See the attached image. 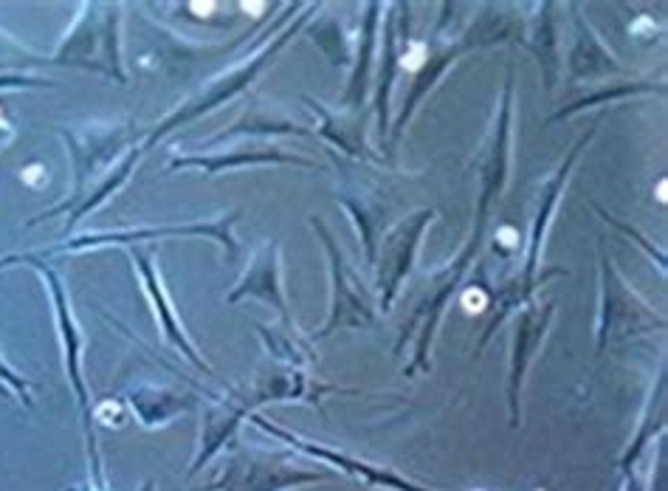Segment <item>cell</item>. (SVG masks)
Instances as JSON below:
<instances>
[{"mask_svg": "<svg viewBox=\"0 0 668 491\" xmlns=\"http://www.w3.org/2000/svg\"><path fill=\"white\" fill-rule=\"evenodd\" d=\"M553 311L556 305L547 302V305H533L525 302V308L519 311L516 317V333H513V359H511V384H508V398H511V421L513 427H519V387H522V376L528 370L533 353L542 345L544 333L553 322Z\"/></svg>", "mask_w": 668, "mask_h": 491, "instance_id": "obj_15", "label": "cell"}, {"mask_svg": "<svg viewBox=\"0 0 668 491\" xmlns=\"http://www.w3.org/2000/svg\"><path fill=\"white\" fill-rule=\"evenodd\" d=\"M573 12V46H570V82L578 80H598L609 74H626L618 63V57L604 46V40L592 29L587 17H581L578 6H570Z\"/></svg>", "mask_w": 668, "mask_h": 491, "instance_id": "obj_16", "label": "cell"}, {"mask_svg": "<svg viewBox=\"0 0 668 491\" xmlns=\"http://www.w3.org/2000/svg\"><path fill=\"white\" fill-rule=\"evenodd\" d=\"M57 136H63L65 147L71 153L74 187H71V195L65 198L63 204L37 215L34 221H29V226L54 218V215H63V212H74L85 201L88 184L94 181L96 175L113 167L119 161L122 150L133 147L136 130H133L130 119H116V122H88L82 127H57Z\"/></svg>", "mask_w": 668, "mask_h": 491, "instance_id": "obj_3", "label": "cell"}, {"mask_svg": "<svg viewBox=\"0 0 668 491\" xmlns=\"http://www.w3.org/2000/svg\"><path fill=\"white\" fill-rule=\"evenodd\" d=\"M482 302H485V291L480 286H474L471 291H466V297H463V305H466L468 311L471 308H480Z\"/></svg>", "mask_w": 668, "mask_h": 491, "instance_id": "obj_27", "label": "cell"}, {"mask_svg": "<svg viewBox=\"0 0 668 491\" xmlns=\"http://www.w3.org/2000/svg\"><path fill=\"white\" fill-rule=\"evenodd\" d=\"M316 12V6H308V12L305 15H299L285 29V32L280 34V37H274L271 43H265L263 48H257L254 54H251L246 63L234 65V68H229V71H223V74H218L215 80L206 82V88H203L201 94L192 96V99H187L178 111H172L170 116H164L161 122H158L150 133H147V139L141 142V150L147 153L153 144H158L170 130H178V127L189 125L192 119H198V116H203V113L215 111L218 105H223V102H229V99H234L237 94H243L246 88H249L251 82L257 80L260 74H263V68L268 63H274L277 60V54H280L282 48L288 46V40L291 37H296L299 34V29L311 20V15Z\"/></svg>", "mask_w": 668, "mask_h": 491, "instance_id": "obj_4", "label": "cell"}, {"mask_svg": "<svg viewBox=\"0 0 668 491\" xmlns=\"http://www.w3.org/2000/svg\"><path fill=\"white\" fill-rule=\"evenodd\" d=\"M536 15L530 17L528 23H525V46L536 54V60L542 65L544 71V88L547 91H553L556 88V82H559V43H556V37H559V29H556V3H536V6H530Z\"/></svg>", "mask_w": 668, "mask_h": 491, "instance_id": "obj_19", "label": "cell"}, {"mask_svg": "<svg viewBox=\"0 0 668 491\" xmlns=\"http://www.w3.org/2000/svg\"><path fill=\"white\" fill-rule=\"evenodd\" d=\"M254 424H260L265 432L277 435V438L288 441V444L299 446V449H302V452H308V455H316V458L327 460V463L339 466V469L350 472V475L364 477V480H367L370 486H375V483H378V486H387V489H398V491H426V489H420V486H412V483H406V480H401V477L387 475L384 469H373V466H367V463H358V460L344 458V455H336V452H327V449H322V446L308 444V441L296 438V435H291V432H285V429L274 427V424H271V421H268L265 415H254Z\"/></svg>", "mask_w": 668, "mask_h": 491, "instance_id": "obj_20", "label": "cell"}, {"mask_svg": "<svg viewBox=\"0 0 668 491\" xmlns=\"http://www.w3.org/2000/svg\"><path fill=\"white\" fill-rule=\"evenodd\" d=\"M511 119H513V77H505V91H502V105H499L497 119L488 130L485 142H482L480 153L474 159V170L480 173V198H477V221H474V232L466 240V246L457 252V257L449 263V269H443L437 274L435 291L429 294V300L418 308V319L423 322L418 333V348H415V365L429 367L426 362V353L432 345V336L435 328L440 325L443 317V308L449 297L457 291L463 274L468 266L474 263V257L480 252L482 238H485V223H488V206L494 198H499V192L505 187V178H508V164H511Z\"/></svg>", "mask_w": 668, "mask_h": 491, "instance_id": "obj_1", "label": "cell"}, {"mask_svg": "<svg viewBox=\"0 0 668 491\" xmlns=\"http://www.w3.org/2000/svg\"><path fill=\"white\" fill-rule=\"evenodd\" d=\"M243 297H254V300H263L268 305H274L280 311V317L285 325H294L291 319V305L285 297V288H282V249L280 240H265L263 246L254 252L249 260L246 271L240 274L237 286L229 291V302L243 300Z\"/></svg>", "mask_w": 668, "mask_h": 491, "instance_id": "obj_12", "label": "cell"}, {"mask_svg": "<svg viewBox=\"0 0 668 491\" xmlns=\"http://www.w3.org/2000/svg\"><path fill=\"white\" fill-rule=\"evenodd\" d=\"M313 232L319 235L327 254V269H330V311L327 322L313 333L316 339L330 336V333L342 331V328H367L375 322V300L367 291L364 280L358 277V271L347 263V257L339 249V243L333 238V232L327 229L325 221L319 215L308 218Z\"/></svg>", "mask_w": 668, "mask_h": 491, "instance_id": "obj_6", "label": "cell"}, {"mask_svg": "<svg viewBox=\"0 0 668 491\" xmlns=\"http://www.w3.org/2000/svg\"><path fill=\"white\" fill-rule=\"evenodd\" d=\"M305 105H311L313 113L322 119V125L316 127V136H322L333 147H339L342 153L353 159H375L370 144H367V130H364V113H333L327 111V105L316 102L311 96H305Z\"/></svg>", "mask_w": 668, "mask_h": 491, "instance_id": "obj_18", "label": "cell"}, {"mask_svg": "<svg viewBox=\"0 0 668 491\" xmlns=\"http://www.w3.org/2000/svg\"><path fill=\"white\" fill-rule=\"evenodd\" d=\"M280 133H294V136H308L311 133V127L305 125H296L294 119H288L280 108H274V105H265L260 99H251L249 105L243 108V113L234 119L232 125L226 127V133H220L215 139H209V142L203 144L206 150L209 147H218V144L226 142H237V139H243V136H249L251 139H263V136H280Z\"/></svg>", "mask_w": 668, "mask_h": 491, "instance_id": "obj_17", "label": "cell"}, {"mask_svg": "<svg viewBox=\"0 0 668 491\" xmlns=\"http://www.w3.org/2000/svg\"><path fill=\"white\" fill-rule=\"evenodd\" d=\"M435 209L420 206L415 212H409L404 221L389 226L387 232L378 240V252H375V286H378V308L389 311L392 302L398 297V291L409 277V271L415 266L420 240L426 235V229L435 221Z\"/></svg>", "mask_w": 668, "mask_h": 491, "instance_id": "obj_8", "label": "cell"}, {"mask_svg": "<svg viewBox=\"0 0 668 491\" xmlns=\"http://www.w3.org/2000/svg\"><path fill=\"white\" fill-rule=\"evenodd\" d=\"M663 94V85H654V82H623V85H615V88H601L598 94L584 96V99H578L575 105L570 108H564L559 111L550 122H556V119H567V116H573V113L584 111V108H592V105H604V102H612V99H623V96H635V94Z\"/></svg>", "mask_w": 668, "mask_h": 491, "instance_id": "obj_24", "label": "cell"}, {"mask_svg": "<svg viewBox=\"0 0 668 491\" xmlns=\"http://www.w3.org/2000/svg\"><path fill=\"white\" fill-rule=\"evenodd\" d=\"M595 209H598V212H601V215H604V221L606 223H612V226H618V229H621L623 235H629V238H635L637 240V246H640V249H643V252L649 254V257H652V260H657V266H660V271H666V257H663V252H657V249H654L652 243H649V238H643V235H640V232H637V229H632V226H623L621 221H615V218H612V215H606L604 209H601V206H595Z\"/></svg>", "mask_w": 668, "mask_h": 491, "instance_id": "obj_26", "label": "cell"}, {"mask_svg": "<svg viewBox=\"0 0 668 491\" xmlns=\"http://www.w3.org/2000/svg\"><path fill=\"white\" fill-rule=\"evenodd\" d=\"M595 130H598V122L592 125V130L587 136H581L578 142L570 147V153H567V159L561 161V167L556 173L550 175L547 181L542 184V192H539V206H536V215H533V226H530V238H528V254H525V271L519 274V280H516V286L522 291V297L530 300V294L539 288V283H544L547 277H559L564 274L561 269L547 271L539 277V260H542V246L544 238H547V226H550V218H553V212H556V204H559V195L567 187V181H570V173H573L575 161L581 156V150L587 147V144L595 139Z\"/></svg>", "mask_w": 668, "mask_h": 491, "instance_id": "obj_10", "label": "cell"}, {"mask_svg": "<svg viewBox=\"0 0 668 491\" xmlns=\"http://www.w3.org/2000/svg\"><path fill=\"white\" fill-rule=\"evenodd\" d=\"M387 29H384V51H381V74L375 85V122H378V139L381 144L389 139V94H392V82L401 68V54H398V17L395 6H387Z\"/></svg>", "mask_w": 668, "mask_h": 491, "instance_id": "obj_22", "label": "cell"}, {"mask_svg": "<svg viewBox=\"0 0 668 491\" xmlns=\"http://www.w3.org/2000/svg\"><path fill=\"white\" fill-rule=\"evenodd\" d=\"M313 40H316V43H319V46H322V43H327V40H333V43H336V40H339V43H344V34H342V29H339V26H336V23H327L325 29H319V32H313ZM325 54H327V57H330V60H333V65H347V63H350V60H353V57H350V54H347V51H342V48H339V51H336V48L327 46V48H325Z\"/></svg>", "mask_w": 668, "mask_h": 491, "instance_id": "obj_25", "label": "cell"}, {"mask_svg": "<svg viewBox=\"0 0 668 491\" xmlns=\"http://www.w3.org/2000/svg\"><path fill=\"white\" fill-rule=\"evenodd\" d=\"M240 218L237 209H229L218 215L215 221H189V223H167V226H139V229H105V232H88L74 240H65L63 246H54L43 252V257L68 252H88V249H105V246H141V243H153V240L167 238H209L220 243L226 249L229 260L240 257V243L234 238V223Z\"/></svg>", "mask_w": 668, "mask_h": 491, "instance_id": "obj_5", "label": "cell"}, {"mask_svg": "<svg viewBox=\"0 0 668 491\" xmlns=\"http://www.w3.org/2000/svg\"><path fill=\"white\" fill-rule=\"evenodd\" d=\"M150 489H153V486H150V483H147V489H144V491H150Z\"/></svg>", "mask_w": 668, "mask_h": 491, "instance_id": "obj_28", "label": "cell"}, {"mask_svg": "<svg viewBox=\"0 0 668 491\" xmlns=\"http://www.w3.org/2000/svg\"><path fill=\"white\" fill-rule=\"evenodd\" d=\"M601 317H598V348L604 350L609 336L621 333L649 331V328H663L666 322L654 314L649 302L640 300L637 291L623 280L615 263L609 260V254L601 246Z\"/></svg>", "mask_w": 668, "mask_h": 491, "instance_id": "obj_9", "label": "cell"}, {"mask_svg": "<svg viewBox=\"0 0 668 491\" xmlns=\"http://www.w3.org/2000/svg\"><path fill=\"white\" fill-rule=\"evenodd\" d=\"M249 164H294V167H308V170L316 167V161L288 153V150L268 142L234 144L232 150L203 153V156H175L167 167L170 170H201L206 175H218L223 170H240V167H249Z\"/></svg>", "mask_w": 668, "mask_h": 491, "instance_id": "obj_14", "label": "cell"}, {"mask_svg": "<svg viewBox=\"0 0 668 491\" xmlns=\"http://www.w3.org/2000/svg\"><path fill=\"white\" fill-rule=\"evenodd\" d=\"M325 477L296 469L285 452L237 449L226 458L220 475L201 491H288L305 483H319Z\"/></svg>", "mask_w": 668, "mask_h": 491, "instance_id": "obj_7", "label": "cell"}, {"mask_svg": "<svg viewBox=\"0 0 668 491\" xmlns=\"http://www.w3.org/2000/svg\"><path fill=\"white\" fill-rule=\"evenodd\" d=\"M51 65H74L127 82L122 68V6L119 3H82L77 23L65 34L60 48L48 57Z\"/></svg>", "mask_w": 668, "mask_h": 491, "instance_id": "obj_2", "label": "cell"}, {"mask_svg": "<svg viewBox=\"0 0 668 491\" xmlns=\"http://www.w3.org/2000/svg\"><path fill=\"white\" fill-rule=\"evenodd\" d=\"M384 12L381 3H367L364 6V29L358 37L356 60H353V74L347 82V91L342 96V105L347 111H361L367 91H370V60H373L375 48V32H378V15Z\"/></svg>", "mask_w": 668, "mask_h": 491, "instance_id": "obj_21", "label": "cell"}, {"mask_svg": "<svg viewBox=\"0 0 668 491\" xmlns=\"http://www.w3.org/2000/svg\"><path fill=\"white\" fill-rule=\"evenodd\" d=\"M127 254L133 257L136 263V271L141 277V286H144V294L150 297V305L156 308V319L161 325L164 336L170 339L172 345L178 350H184L189 359L201 370H209L206 362L198 356V350L192 348V342L187 339V328L181 325V319L175 314V305H172L170 294L164 288V280H161V271H158V254L153 243H141V246H127Z\"/></svg>", "mask_w": 668, "mask_h": 491, "instance_id": "obj_11", "label": "cell"}, {"mask_svg": "<svg viewBox=\"0 0 668 491\" xmlns=\"http://www.w3.org/2000/svg\"><path fill=\"white\" fill-rule=\"evenodd\" d=\"M339 167V164H336ZM342 170V167H339ZM339 201L347 209V215L356 223V232L364 243L367 263L373 266L375 252H378V240L384 235V223H387V198L381 187H375L367 178H356V173H344L342 187H339Z\"/></svg>", "mask_w": 668, "mask_h": 491, "instance_id": "obj_13", "label": "cell"}, {"mask_svg": "<svg viewBox=\"0 0 668 491\" xmlns=\"http://www.w3.org/2000/svg\"><path fill=\"white\" fill-rule=\"evenodd\" d=\"M257 331L263 336L265 342H268V350L282 359V362H288V365H302V362H313V350L311 345L299 336L296 331V325H257Z\"/></svg>", "mask_w": 668, "mask_h": 491, "instance_id": "obj_23", "label": "cell"}]
</instances>
